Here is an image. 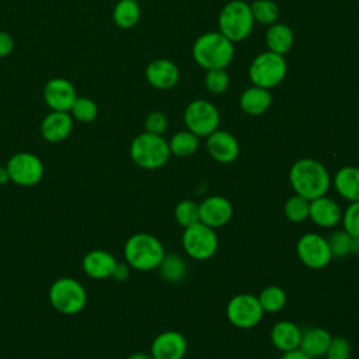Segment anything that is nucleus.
<instances>
[{"label":"nucleus","instance_id":"31","mask_svg":"<svg viewBox=\"0 0 359 359\" xmlns=\"http://www.w3.org/2000/svg\"><path fill=\"white\" fill-rule=\"evenodd\" d=\"M251 14L254 21L264 24V25H272L278 20L279 10L278 6L271 0H255L251 6Z\"/></svg>","mask_w":359,"mask_h":359},{"label":"nucleus","instance_id":"14","mask_svg":"<svg viewBox=\"0 0 359 359\" xmlns=\"http://www.w3.org/2000/svg\"><path fill=\"white\" fill-rule=\"evenodd\" d=\"M233 216L231 202L220 195H212L205 198L199 203V222L217 229L224 226Z\"/></svg>","mask_w":359,"mask_h":359},{"label":"nucleus","instance_id":"10","mask_svg":"<svg viewBox=\"0 0 359 359\" xmlns=\"http://www.w3.org/2000/svg\"><path fill=\"white\" fill-rule=\"evenodd\" d=\"M227 320L237 328H252L264 316V309L257 296L250 293H240L230 299L226 307Z\"/></svg>","mask_w":359,"mask_h":359},{"label":"nucleus","instance_id":"22","mask_svg":"<svg viewBox=\"0 0 359 359\" xmlns=\"http://www.w3.org/2000/svg\"><path fill=\"white\" fill-rule=\"evenodd\" d=\"M332 337L330 331L321 327H313L302 332L299 349L310 358H318L325 355Z\"/></svg>","mask_w":359,"mask_h":359},{"label":"nucleus","instance_id":"39","mask_svg":"<svg viewBox=\"0 0 359 359\" xmlns=\"http://www.w3.org/2000/svg\"><path fill=\"white\" fill-rule=\"evenodd\" d=\"M13 49H14L13 36L6 31H0V57L8 56L13 52Z\"/></svg>","mask_w":359,"mask_h":359},{"label":"nucleus","instance_id":"15","mask_svg":"<svg viewBox=\"0 0 359 359\" xmlns=\"http://www.w3.org/2000/svg\"><path fill=\"white\" fill-rule=\"evenodd\" d=\"M187 339L178 331H164L158 334L150 346L153 359H182L187 353Z\"/></svg>","mask_w":359,"mask_h":359},{"label":"nucleus","instance_id":"1","mask_svg":"<svg viewBox=\"0 0 359 359\" xmlns=\"http://www.w3.org/2000/svg\"><path fill=\"white\" fill-rule=\"evenodd\" d=\"M289 181L293 191L307 201L324 196L331 185L328 170L314 158H300L293 163Z\"/></svg>","mask_w":359,"mask_h":359},{"label":"nucleus","instance_id":"36","mask_svg":"<svg viewBox=\"0 0 359 359\" xmlns=\"http://www.w3.org/2000/svg\"><path fill=\"white\" fill-rule=\"evenodd\" d=\"M341 220L344 230L349 236L359 238V202H351V205L342 213Z\"/></svg>","mask_w":359,"mask_h":359},{"label":"nucleus","instance_id":"13","mask_svg":"<svg viewBox=\"0 0 359 359\" xmlns=\"http://www.w3.org/2000/svg\"><path fill=\"white\" fill-rule=\"evenodd\" d=\"M43 101L52 111L69 112L77 93L74 86L63 77H53L48 80L43 86Z\"/></svg>","mask_w":359,"mask_h":359},{"label":"nucleus","instance_id":"23","mask_svg":"<svg viewBox=\"0 0 359 359\" xmlns=\"http://www.w3.org/2000/svg\"><path fill=\"white\" fill-rule=\"evenodd\" d=\"M337 192L349 202H359V167L346 165L334 175Z\"/></svg>","mask_w":359,"mask_h":359},{"label":"nucleus","instance_id":"27","mask_svg":"<svg viewBox=\"0 0 359 359\" xmlns=\"http://www.w3.org/2000/svg\"><path fill=\"white\" fill-rule=\"evenodd\" d=\"M198 146H199V137L189 130L177 132L168 142L170 153L177 157H188L194 154Z\"/></svg>","mask_w":359,"mask_h":359},{"label":"nucleus","instance_id":"20","mask_svg":"<svg viewBox=\"0 0 359 359\" xmlns=\"http://www.w3.org/2000/svg\"><path fill=\"white\" fill-rule=\"evenodd\" d=\"M309 217L317 226L324 227V229H331L341 222L342 210L334 199L324 195V196L310 201Z\"/></svg>","mask_w":359,"mask_h":359},{"label":"nucleus","instance_id":"33","mask_svg":"<svg viewBox=\"0 0 359 359\" xmlns=\"http://www.w3.org/2000/svg\"><path fill=\"white\" fill-rule=\"evenodd\" d=\"M174 217L178 224H181L184 229L188 226H192L199 222V203L184 199L177 203L174 208Z\"/></svg>","mask_w":359,"mask_h":359},{"label":"nucleus","instance_id":"44","mask_svg":"<svg viewBox=\"0 0 359 359\" xmlns=\"http://www.w3.org/2000/svg\"><path fill=\"white\" fill-rule=\"evenodd\" d=\"M351 254H352V255H359V238H358V237H352Z\"/></svg>","mask_w":359,"mask_h":359},{"label":"nucleus","instance_id":"26","mask_svg":"<svg viewBox=\"0 0 359 359\" xmlns=\"http://www.w3.org/2000/svg\"><path fill=\"white\" fill-rule=\"evenodd\" d=\"M112 18L119 28L128 29L137 24L140 18V7L136 0H119L112 11Z\"/></svg>","mask_w":359,"mask_h":359},{"label":"nucleus","instance_id":"9","mask_svg":"<svg viewBox=\"0 0 359 359\" xmlns=\"http://www.w3.org/2000/svg\"><path fill=\"white\" fill-rule=\"evenodd\" d=\"M6 168L8 171L10 181L25 188L41 182L45 172L42 160L31 151H18L13 154L8 158Z\"/></svg>","mask_w":359,"mask_h":359},{"label":"nucleus","instance_id":"40","mask_svg":"<svg viewBox=\"0 0 359 359\" xmlns=\"http://www.w3.org/2000/svg\"><path fill=\"white\" fill-rule=\"evenodd\" d=\"M129 275H130V266L126 262H116L111 278L118 282H122V280H126Z\"/></svg>","mask_w":359,"mask_h":359},{"label":"nucleus","instance_id":"24","mask_svg":"<svg viewBox=\"0 0 359 359\" xmlns=\"http://www.w3.org/2000/svg\"><path fill=\"white\" fill-rule=\"evenodd\" d=\"M272 102V95L268 88L252 86L247 88L240 97V107L248 115L264 114Z\"/></svg>","mask_w":359,"mask_h":359},{"label":"nucleus","instance_id":"37","mask_svg":"<svg viewBox=\"0 0 359 359\" xmlns=\"http://www.w3.org/2000/svg\"><path fill=\"white\" fill-rule=\"evenodd\" d=\"M325 356L327 359H349L351 345L348 339L344 337H332Z\"/></svg>","mask_w":359,"mask_h":359},{"label":"nucleus","instance_id":"8","mask_svg":"<svg viewBox=\"0 0 359 359\" xmlns=\"http://www.w3.org/2000/svg\"><path fill=\"white\" fill-rule=\"evenodd\" d=\"M182 247L185 252L198 261H205L215 255L219 247V240L215 229L198 222L185 227L182 234Z\"/></svg>","mask_w":359,"mask_h":359},{"label":"nucleus","instance_id":"42","mask_svg":"<svg viewBox=\"0 0 359 359\" xmlns=\"http://www.w3.org/2000/svg\"><path fill=\"white\" fill-rule=\"evenodd\" d=\"M10 181V175L6 167H0V185H6Z\"/></svg>","mask_w":359,"mask_h":359},{"label":"nucleus","instance_id":"45","mask_svg":"<svg viewBox=\"0 0 359 359\" xmlns=\"http://www.w3.org/2000/svg\"><path fill=\"white\" fill-rule=\"evenodd\" d=\"M136 1H137V0H136Z\"/></svg>","mask_w":359,"mask_h":359},{"label":"nucleus","instance_id":"21","mask_svg":"<svg viewBox=\"0 0 359 359\" xmlns=\"http://www.w3.org/2000/svg\"><path fill=\"white\" fill-rule=\"evenodd\" d=\"M302 339V330L297 324L283 320L276 323L271 330V342L279 351L290 352L299 349Z\"/></svg>","mask_w":359,"mask_h":359},{"label":"nucleus","instance_id":"19","mask_svg":"<svg viewBox=\"0 0 359 359\" xmlns=\"http://www.w3.org/2000/svg\"><path fill=\"white\" fill-rule=\"evenodd\" d=\"M146 79L153 87L158 90H168L177 84L180 72L174 62L168 59H156L147 65Z\"/></svg>","mask_w":359,"mask_h":359},{"label":"nucleus","instance_id":"5","mask_svg":"<svg viewBox=\"0 0 359 359\" xmlns=\"http://www.w3.org/2000/svg\"><path fill=\"white\" fill-rule=\"evenodd\" d=\"M49 303L60 314L74 316L87 304V292L81 282L70 276H62L49 287Z\"/></svg>","mask_w":359,"mask_h":359},{"label":"nucleus","instance_id":"17","mask_svg":"<svg viewBox=\"0 0 359 359\" xmlns=\"http://www.w3.org/2000/svg\"><path fill=\"white\" fill-rule=\"evenodd\" d=\"M206 147L209 154L219 163L227 164L233 163L238 157V142L237 139L226 130L216 129L213 133L208 136Z\"/></svg>","mask_w":359,"mask_h":359},{"label":"nucleus","instance_id":"4","mask_svg":"<svg viewBox=\"0 0 359 359\" xmlns=\"http://www.w3.org/2000/svg\"><path fill=\"white\" fill-rule=\"evenodd\" d=\"M132 161L144 170H157L170 158L168 142L161 135L143 132L137 135L129 147Z\"/></svg>","mask_w":359,"mask_h":359},{"label":"nucleus","instance_id":"6","mask_svg":"<svg viewBox=\"0 0 359 359\" xmlns=\"http://www.w3.org/2000/svg\"><path fill=\"white\" fill-rule=\"evenodd\" d=\"M254 27L251 8L245 1L233 0L219 14V32L231 42L245 39Z\"/></svg>","mask_w":359,"mask_h":359},{"label":"nucleus","instance_id":"30","mask_svg":"<svg viewBox=\"0 0 359 359\" xmlns=\"http://www.w3.org/2000/svg\"><path fill=\"white\" fill-rule=\"evenodd\" d=\"M69 114L73 119L81 122V123H90L93 122L98 115V107L94 100L88 97H79L74 100Z\"/></svg>","mask_w":359,"mask_h":359},{"label":"nucleus","instance_id":"43","mask_svg":"<svg viewBox=\"0 0 359 359\" xmlns=\"http://www.w3.org/2000/svg\"><path fill=\"white\" fill-rule=\"evenodd\" d=\"M128 359H153V356L150 353H144V352H135V353H130L128 356Z\"/></svg>","mask_w":359,"mask_h":359},{"label":"nucleus","instance_id":"18","mask_svg":"<svg viewBox=\"0 0 359 359\" xmlns=\"http://www.w3.org/2000/svg\"><path fill=\"white\" fill-rule=\"evenodd\" d=\"M116 258L107 250H91L81 261L83 272L95 280H102L111 278L114 268L116 265Z\"/></svg>","mask_w":359,"mask_h":359},{"label":"nucleus","instance_id":"2","mask_svg":"<svg viewBox=\"0 0 359 359\" xmlns=\"http://www.w3.org/2000/svg\"><path fill=\"white\" fill-rule=\"evenodd\" d=\"M125 262L136 271H151L158 268L165 251L163 243L149 233L130 236L123 245Z\"/></svg>","mask_w":359,"mask_h":359},{"label":"nucleus","instance_id":"25","mask_svg":"<svg viewBox=\"0 0 359 359\" xmlns=\"http://www.w3.org/2000/svg\"><path fill=\"white\" fill-rule=\"evenodd\" d=\"M266 45L271 52L285 55L293 45V32L285 24H272L266 31Z\"/></svg>","mask_w":359,"mask_h":359},{"label":"nucleus","instance_id":"38","mask_svg":"<svg viewBox=\"0 0 359 359\" xmlns=\"http://www.w3.org/2000/svg\"><path fill=\"white\" fill-rule=\"evenodd\" d=\"M144 129L149 133L153 135H163L167 129V118L163 112L153 111L146 116L144 121Z\"/></svg>","mask_w":359,"mask_h":359},{"label":"nucleus","instance_id":"16","mask_svg":"<svg viewBox=\"0 0 359 359\" xmlns=\"http://www.w3.org/2000/svg\"><path fill=\"white\" fill-rule=\"evenodd\" d=\"M73 130V118L69 112L52 111L41 122V136L49 143H60L66 140Z\"/></svg>","mask_w":359,"mask_h":359},{"label":"nucleus","instance_id":"12","mask_svg":"<svg viewBox=\"0 0 359 359\" xmlns=\"http://www.w3.org/2000/svg\"><path fill=\"white\" fill-rule=\"evenodd\" d=\"M296 252L299 259L311 269H323L332 259L327 238L317 233L303 234L297 241Z\"/></svg>","mask_w":359,"mask_h":359},{"label":"nucleus","instance_id":"29","mask_svg":"<svg viewBox=\"0 0 359 359\" xmlns=\"http://www.w3.org/2000/svg\"><path fill=\"white\" fill-rule=\"evenodd\" d=\"M261 307L268 313H278L286 304V292L279 286H266L258 296Z\"/></svg>","mask_w":359,"mask_h":359},{"label":"nucleus","instance_id":"41","mask_svg":"<svg viewBox=\"0 0 359 359\" xmlns=\"http://www.w3.org/2000/svg\"><path fill=\"white\" fill-rule=\"evenodd\" d=\"M280 359H313V358L307 356L300 349H294V351H290V352H285Z\"/></svg>","mask_w":359,"mask_h":359},{"label":"nucleus","instance_id":"7","mask_svg":"<svg viewBox=\"0 0 359 359\" xmlns=\"http://www.w3.org/2000/svg\"><path fill=\"white\" fill-rule=\"evenodd\" d=\"M254 86L262 88H272L278 86L286 76V62L282 55L275 52L259 53L251 63L248 70Z\"/></svg>","mask_w":359,"mask_h":359},{"label":"nucleus","instance_id":"34","mask_svg":"<svg viewBox=\"0 0 359 359\" xmlns=\"http://www.w3.org/2000/svg\"><path fill=\"white\" fill-rule=\"evenodd\" d=\"M332 258H342L351 254V243H352V236H349L345 230H335L330 234L327 238Z\"/></svg>","mask_w":359,"mask_h":359},{"label":"nucleus","instance_id":"28","mask_svg":"<svg viewBox=\"0 0 359 359\" xmlns=\"http://www.w3.org/2000/svg\"><path fill=\"white\" fill-rule=\"evenodd\" d=\"M158 269H160L161 278L167 282L182 280L188 271L185 261L180 255H175V254L164 255L161 264L158 265Z\"/></svg>","mask_w":359,"mask_h":359},{"label":"nucleus","instance_id":"32","mask_svg":"<svg viewBox=\"0 0 359 359\" xmlns=\"http://www.w3.org/2000/svg\"><path fill=\"white\" fill-rule=\"evenodd\" d=\"M285 215L286 217L293 222V223H302L309 217V212H310V201H307L306 198L294 194L293 196H290L286 203H285Z\"/></svg>","mask_w":359,"mask_h":359},{"label":"nucleus","instance_id":"11","mask_svg":"<svg viewBox=\"0 0 359 359\" xmlns=\"http://www.w3.org/2000/svg\"><path fill=\"white\" fill-rule=\"evenodd\" d=\"M184 121L189 132L198 137H206L219 128L220 115L217 108L209 101L196 100L187 107Z\"/></svg>","mask_w":359,"mask_h":359},{"label":"nucleus","instance_id":"3","mask_svg":"<svg viewBox=\"0 0 359 359\" xmlns=\"http://www.w3.org/2000/svg\"><path fill=\"white\" fill-rule=\"evenodd\" d=\"M192 55L196 63L206 69H224L233 59L234 46L220 32L202 34L194 43Z\"/></svg>","mask_w":359,"mask_h":359},{"label":"nucleus","instance_id":"35","mask_svg":"<svg viewBox=\"0 0 359 359\" xmlns=\"http://www.w3.org/2000/svg\"><path fill=\"white\" fill-rule=\"evenodd\" d=\"M206 88L213 94H222L229 87V74L224 69H210L205 76Z\"/></svg>","mask_w":359,"mask_h":359}]
</instances>
